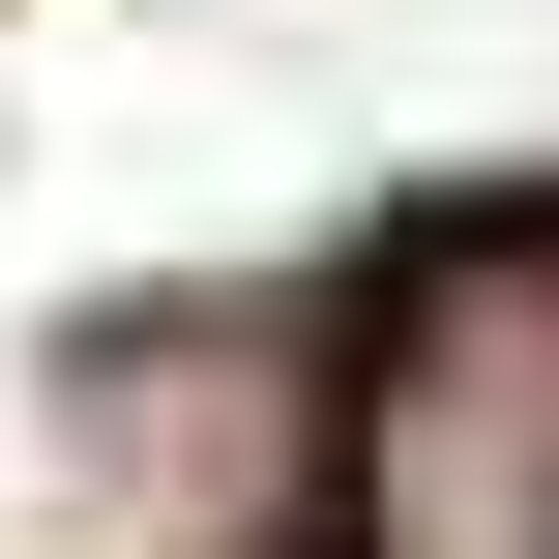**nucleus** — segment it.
Masks as SVG:
<instances>
[{
  "label": "nucleus",
  "mask_w": 559,
  "mask_h": 559,
  "mask_svg": "<svg viewBox=\"0 0 559 559\" xmlns=\"http://www.w3.org/2000/svg\"><path fill=\"white\" fill-rule=\"evenodd\" d=\"M354 559H559V206H472L354 324Z\"/></svg>",
  "instance_id": "nucleus-1"
}]
</instances>
